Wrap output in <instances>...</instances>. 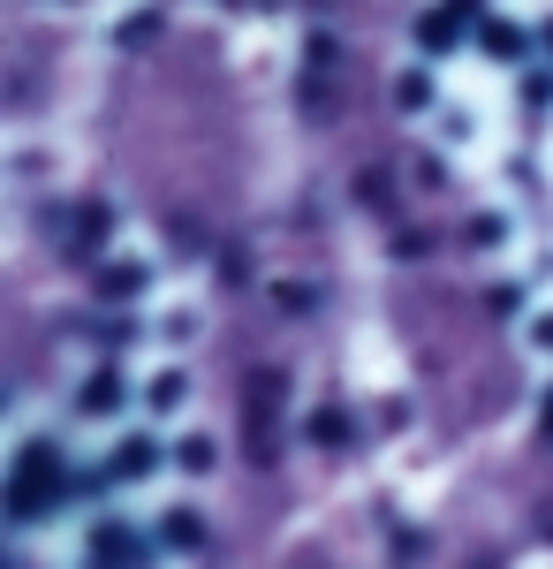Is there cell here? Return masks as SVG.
Here are the masks:
<instances>
[{
	"label": "cell",
	"instance_id": "obj_1",
	"mask_svg": "<svg viewBox=\"0 0 553 569\" xmlns=\"http://www.w3.org/2000/svg\"><path fill=\"white\" fill-rule=\"evenodd\" d=\"M61 493H69V479L53 471V448H23V471H16V486H8V517L31 525V517H46V509H61Z\"/></svg>",
	"mask_w": 553,
	"mask_h": 569
},
{
	"label": "cell",
	"instance_id": "obj_2",
	"mask_svg": "<svg viewBox=\"0 0 553 569\" xmlns=\"http://www.w3.org/2000/svg\"><path fill=\"white\" fill-rule=\"evenodd\" d=\"M273 402H281V372H258L251 380V456H273Z\"/></svg>",
	"mask_w": 553,
	"mask_h": 569
},
{
	"label": "cell",
	"instance_id": "obj_3",
	"mask_svg": "<svg viewBox=\"0 0 553 569\" xmlns=\"http://www.w3.org/2000/svg\"><path fill=\"white\" fill-rule=\"evenodd\" d=\"M91 555H99V569H114V562L137 569V562H144V547L129 539V525H99V531H91Z\"/></svg>",
	"mask_w": 553,
	"mask_h": 569
},
{
	"label": "cell",
	"instance_id": "obj_4",
	"mask_svg": "<svg viewBox=\"0 0 553 569\" xmlns=\"http://www.w3.org/2000/svg\"><path fill=\"white\" fill-rule=\"evenodd\" d=\"M122 372H114V365H107V372H91L84 380V395H77V402H84V418H114V410H122Z\"/></svg>",
	"mask_w": 553,
	"mask_h": 569
},
{
	"label": "cell",
	"instance_id": "obj_5",
	"mask_svg": "<svg viewBox=\"0 0 553 569\" xmlns=\"http://www.w3.org/2000/svg\"><path fill=\"white\" fill-rule=\"evenodd\" d=\"M160 547H168V555H198V547H205V517L168 509V517H160Z\"/></svg>",
	"mask_w": 553,
	"mask_h": 569
},
{
	"label": "cell",
	"instance_id": "obj_6",
	"mask_svg": "<svg viewBox=\"0 0 553 569\" xmlns=\"http://www.w3.org/2000/svg\"><path fill=\"white\" fill-rule=\"evenodd\" d=\"M152 463H160V448H152L144 433H129L122 448H114V463H107V471H114V479H152Z\"/></svg>",
	"mask_w": 553,
	"mask_h": 569
},
{
	"label": "cell",
	"instance_id": "obj_7",
	"mask_svg": "<svg viewBox=\"0 0 553 569\" xmlns=\"http://www.w3.org/2000/svg\"><path fill=\"white\" fill-rule=\"evenodd\" d=\"M455 31H463V8H432L425 23H418V39H425V53H448V46H455Z\"/></svg>",
	"mask_w": 553,
	"mask_h": 569
},
{
	"label": "cell",
	"instance_id": "obj_8",
	"mask_svg": "<svg viewBox=\"0 0 553 569\" xmlns=\"http://www.w3.org/2000/svg\"><path fill=\"white\" fill-rule=\"evenodd\" d=\"M99 236H107V206H84V213H77V243H69V251H77V259H91V251H99Z\"/></svg>",
	"mask_w": 553,
	"mask_h": 569
},
{
	"label": "cell",
	"instance_id": "obj_9",
	"mask_svg": "<svg viewBox=\"0 0 553 569\" xmlns=\"http://www.w3.org/2000/svg\"><path fill=\"white\" fill-rule=\"evenodd\" d=\"M144 289V266H107L99 273V297H137Z\"/></svg>",
	"mask_w": 553,
	"mask_h": 569
},
{
	"label": "cell",
	"instance_id": "obj_10",
	"mask_svg": "<svg viewBox=\"0 0 553 569\" xmlns=\"http://www.w3.org/2000/svg\"><path fill=\"white\" fill-rule=\"evenodd\" d=\"M213 456H220V448H213V440H198V433L174 448V463H182V471H213Z\"/></svg>",
	"mask_w": 553,
	"mask_h": 569
},
{
	"label": "cell",
	"instance_id": "obj_11",
	"mask_svg": "<svg viewBox=\"0 0 553 569\" xmlns=\"http://www.w3.org/2000/svg\"><path fill=\"white\" fill-rule=\"evenodd\" d=\"M182 395H190V380H182V372H160V380H152V410H174Z\"/></svg>",
	"mask_w": 553,
	"mask_h": 569
},
{
	"label": "cell",
	"instance_id": "obj_12",
	"mask_svg": "<svg viewBox=\"0 0 553 569\" xmlns=\"http://www.w3.org/2000/svg\"><path fill=\"white\" fill-rule=\"evenodd\" d=\"M477 46H485V53H501V61H509V53H515V31H509V23H485V31H477Z\"/></svg>",
	"mask_w": 553,
	"mask_h": 569
},
{
	"label": "cell",
	"instance_id": "obj_13",
	"mask_svg": "<svg viewBox=\"0 0 553 569\" xmlns=\"http://www.w3.org/2000/svg\"><path fill=\"white\" fill-rule=\"evenodd\" d=\"M394 99L418 114V107H432V84H425V77H402V84H394Z\"/></svg>",
	"mask_w": 553,
	"mask_h": 569
},
{
	"label": "cell",
	"instance_id": "obj_14",
	"mask_svg": "<svg viewBox=\"0 0 553 569\" xmlns=\"http://www.w3.org/2000/svg\"><path fill=\"white\" fill-rule=\"evenodd\" d=\"M531 335H539V350H553V319H539V327H531Z\"/></svg>",
	"mask_w": 553,
	"mask_h": 569
},
{
	"label": "cell",
	"instance_id": "obj_15",
	"mask_svg": "<svg viewBox=\"0 0 553 569\" xmlns=\"http://www.w3.org/2000/svg\"><path fill=\"white\" fill-rule=\"evenodd\" d=\"M546 433H553V402H546Z\"/></svg>",
	"mask_w": 553,
	"mask_h": 569
}]
</instances>
